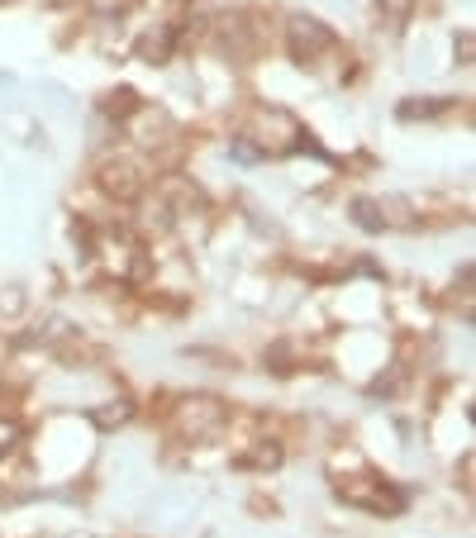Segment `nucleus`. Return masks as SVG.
<instances>
[{"label": "nucleus", "mask_w": 476, "mask_h": 538, "mask_svg": "<svg viewBox=\"0 0 476 538\" xmlns=\"http://www.w3.org/2000/svg\"><path fill=\"white\" fill-rule=\"evenodd\" d=\"M286 39H291V53H296L300 62H315L324 58V53H334V29L324 20H315V15H291L286 20Z\"/></svg>", "instance_id": "nucleus-1"}, {"label": "nucleus", "mask_w": 476, "mask_h": 538, "mask_svg": "<svg viewBox=\"0 0 476 538\" xmlns=\"http://www.w3.org/2000/svg\"><path fill=\"white\" fill-rule=\"evenodd\" d=\"M229 419V410L219 405L215 396H191V400H181V434H191V439H205V434H215L219 424Z\"/></svg>", "instance_id": "nucleus-2"}, {"label": "nucleus", "mask_w": 476, "mask_h": 538, "mask_svg": "<svg viewBox=\"0 0 476 538\" xmlns=\"http://www.w3.org/2000/svg\"><path fill=\"white\" fill-rule=\"evenodd\" d=\"M343 496L353 500V505H362V510H386V515H396L405 500L386 486V481L377 477H362V481H343Z\"/></svg>", "instance_id": "nucleus-3"}, {"label": "nucleus", "mask_w": 476, "mask_h": 538, "mask_svg": "<svg viewBox=\"0 0 476 538\" xmlns=\"http://www.w3.org/2000/svg\"><path fill=\"white\" fill-rule=\"evenodd\" d=\"M100 186L115 191L119 200H134L143 191V177H139V167H129V162H105L100 167Z\"/></svg>", "instance_id": "nucleus-4"}, {"label": "nucleus", "mask_w": 476, "mask_h": 538, "mask_svg": "<svg viewBox=\"0 0 476 538\" xmlns=\"http://www.w3.org/2000/svg\"><path fill=\"white\" fill-rule=\"evenodd\" d=\"M348 215H353L367 234H386V210H381V200H367V196H357L353 205H348Z\"/></svg>", "instance_id": "nucleus-5"}, {"label": "nucleus", "mask_w": 476, "mask_h": 538, "mask_svg": "<svg viewBox=\"0 0 476 538\" xmlns=\"http://www.w3.org/2000/svg\"><path fill=\"white\" fill-rule=\"evenodd\" d=\"M143 58H148V62H167V58H172V29L148 34V39H143Z\"/></svg>", "instance_id": "nucleus-6"}, {"label": "nucleus", "mask_w": 476, "mask_h": 538, "mask_svg": "<svg viewBox=\"0 0 476 538\" xmlns=\"http://www.w3.org/2000/svg\"><path fill=\"white\" fill-rule=\"evenodd\" d=\"M129 415H134V405H129V400H115V405H100L91 419H96L100 429H119V424H124Z\"/></svg>", "instance_id": "nucleus-7"}, {"label": "nucleus", "mask_w": 476, "mask_h": 538, "mask_svg": "<svg viewBox=\"0 0 476 538\" xmlns=\"http://www.w3.org/2000/svg\"><path fill=\"white\" fill-rule=\"evenodd\" d=\"M448 110V100H405L396 115L400 120H415V115H443Z\"/></svg>", "instance_id": "nucleus-8"}, {"label": "nucleus", "mask_w": 476, "mask_h": 538, "mask_svg": "<svg viewBox=\"0 0 476 538\" xmlns=\"http://www.w3.org/2000/svg\"><path fill=\"white\" fill-rule=\"evenodd\" d=\"M20 439H24L20 419H0V453H10V448H15Z\"/></svg>", "instance_id": "nucleus-9"}, {"label": "nucleus", "mask_w": 476, "mask_h": 538, "mask_svg": "<svg viewBox=\"0 0 476 538\" xmlns=\"http://www.w3.org/2000/svg\"><path fill=\"white\" fill-rule=\"evenodd\" d=\"M253 467H281V448H277V443H262L258 453H253Z\"/></svg>", "instance_id": "nucleus-10"}, {"label": "nucleus", "mask_w": 476, "mask_h": 538, "mask_svg": "<svg viewBox=\"0 0 476 538\" xmlns=\"http://www.w3.org/2000/svg\"><path fill=\"white\" fill-rule=\"evenodd\" d=\"M386 10H391V15H396V20H400V15L410 10V0H386Z\"/></svg>", "instance_id": "nucleus-11"}]
</instances>
